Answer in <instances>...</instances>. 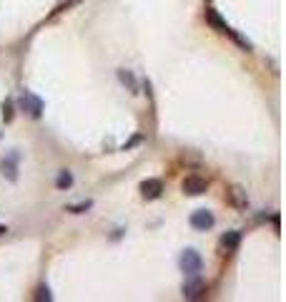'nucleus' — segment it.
Masks as SVG:
<instances>
[{
    "mask_svg": "<svg viewBox=\"0 0 286 302\" xmlns=\"http://www.w3.org/2000/svg\"><path fill=\"white\" fill-rule=\"evenodd\" d=\"M178 265H181V270L186 272V274H199L201 267H203V260H201V254L196 249H186L183 254H181V260H178Z\"/></svg>",
    "mask_w": 286,
    "mask_h": 302,
    "instance_id": "obj_1",
    "label": "nucleus"
},
{
    "mask_svg": "<svg viewBox=\"0 0 286 302\" xmlns=\"http://www.w3.org/2000/svg\"><path fill=\"white\" fill-rule=\"evenodd\" d=\"M213 214L211 211H206V209H199V211H194V217H191V227L194 229H199V232H206V229H211L213 227Z\"/></svg>",
    "mask_w": 286,
    "mask_h": 302,
    "instance_id": "obj_2",
    "label": "nucleus"
},
{
    "mask_svg": "<svg viewBox=\"0 0 286 302\" xmlns=\"http://www.w3.org/2000/svg\"><path fill=\"white\" fill-rule=\"evenodd\" d=\"M181 186H183V191H186V194H191V197H199V194H203V191L208 189V181L201 179V177H186Z\"/></svg>",
    "mask_w": 286,
    "mask_h": 302,
    "instance_id": "obj_3",
    "label": "nucleus"
},
{
    "mask_svg": "<svg viewBox=\"0 0 286 302\" xmlns=\"http://www.w3.org/2000/svg\"><path fill=\"white\" fill-rule=\"evenodd\" d=\"M0 169H3V174H5L10 181L18 179V154H15V151H10V154L0 161Z\"/></svg>",
    "mask_w": 286,
    "mask_h": 302,
    "instance_id": "obj_4",
    "label": "nucleus"
},
{
    "mask_svg": "<svg viewBox=\"0 0 286 302\" xmlns=\"http://www.w3.org/2000/svg\"><path fill=\"white\" fill-rule=\"evenodd\" d=\"M20 103H23V109L28 111L30 116H40L43 114V101L38 98V96H33V93H23V98H20Z\"/></svg>",
    "mask_w": 286,
    "mask_h": 302,
    "instance_id": "obj_5",
    "label": "nucleus"
},
{
    "mask_svg": "<svg viewBox=\"0 0 286 302\" xmlns=\"http://www.w3.org/2000/svg\"><path fill=\"white\" fill-rule=\"evenodd\" d=\"M203 18H206V23L211 26L213 30H219V33H226L229 26H226V20L219 15V10L216 8H206V13H203Z\"/></svg>",
    "mask_w": 286,
    "mask_h": 302,
    "instance_id": "obj_6",
    "label": "nucleus"
},
{
    "mask_svg": "<svg viewBox=\"0 0 286 302\" xmlns=\"http://www.w3.org/2000/svg\"><path fill=\"white\" fill-rule=\"evenodd\" d=\"M161 191H163V181L161 179L141 181V194L146 197V199H156V197H161Z\"/></svg>",
    "mask_w": 286,
    "mask_h": 302,
    "instance_id": "obj_7",
    "label": "nucleus"
},
{
    "mask_svg": "<svg viewBox=\"0 0 286 302\" xmlns=\"http://www.w3.org/2000/svg\"><path fill=\"white\" fill-rule=\"evenodd\" d=\"M226 197H229V202L236 209H246L249 207V197H246V191L241 186H231L229 191H226Z\"/></svg>",
    "mask_w": 286,
    "mask_h": 302,
    "instance_id": "obj_8",
    "label": "nucleus"
},
{
    "mask_svg": "<svg viewBox=\"0 0 286 302\" xmlns=\"http://www.w3.org/2000/svg\"><path fill=\"white\" fill-rule=\"evenodd\" d=\"M239 242H241V234H239V232H226V234L221 237V247H224V252H233V249L239 247Z\"/></svg>",
    "mask_w": 286,
    "mask_h": 302,
    "instance_id": "obj_9",
    "label": "nucleus"
},
{
    "mask_svg": "<svg viewBox=\"0 0 286 302\" xmlns=\"http://www.w3.org/2000/svg\"><path fill=\"white\" fill-rule=\"evenodd\" d=\"M201 290H203V282H201V279H191V282L183 285V295H186V297H199Z\"/></svg>",
    "mask_w": 286,
    "mask_h": 302,
    "instance_id": "obj_10",
    "label": "nucleus"
},
{
    "mask_svg": "<svg viewBox=\"0 0 286 302\" xmlns=\"http://www.w3.org/2000/svg\"><path fill=\"white\" fill-rule=\"evenodd\" d=\"M118 78L128 86V91L131 93H138V86H136V78H133V73L131 71H118Z\"/></svg>",
    "mask_w": 286,
    "mask_h": 302,
    "instance_id": "obj_11",
    "label": "nucleus"
},
{
    "mask_svg": "<svg viewBox=\"0 0 286 302\" xmlns=\"http://www.w3.org/2000/svg\"><path fill=\"white\" fill-rule=\"evenodd\" d=\"M70 184H73L70 171H60V174H58V179H56V186H58V189H68Z\"/></svg>",
    "mask_w": 286,
    "mask_h": 302,
    "instance_id": "obj_12",
    "label": "nucleus"
},
{
    "mask_svg": "<svg viewBox=\"0 0 286 302\" xmlns=\"http://www.w3.org/2000/svg\"><path fill=\"white\" fill-rule=\"evenodd\" d=\"M3 119H5V121H13V101H10V98L3 103Z\"/></svg>",
    "mask_w": 286,
    "mask_h": 302,
    "instance_id": "obj_13",
    "label": "nucleus"
},
{
    "mask_svg": "<svg viewBox=\"0 0 286 302\" xmlns=\"http://www.w3.org/2000/svg\"><path fill=\"white\" fill-rule=\"evenodd\" d=\"M90 209V202H86V204H76V207H68V211H73V214H83V211Z\"/></svg>",
    "mask_w": 286,
    "mask_h": 302,
    "instance_id": "obj_14",
    "label": "nucleus"
},
{
    "mask_svg": "<svg viewBox=\"0 0 286 302\" xmlns=\"http://www.w3.org/2000/svg\"><path fill=\"white\" fill-rule=\"evenodd\" d=\"M5 232H8V229H5V227H3V224H0V234H5Z\"/></svg>",
    "mask_w": 286,
    "mask_h": 302,
    "instance_id": "obj_15",
    "label": "nucleus"
}]
</instances>
